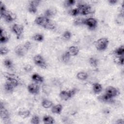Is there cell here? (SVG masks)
Masks as SVG:
<instances>
[{"label":"cell","instance_id":"6da1fadb","mask_svg":"<svg viewBox=\"0 0 124 124\" xmlns=\"http://www.w3.org/2000/svg\"><path fill=\"white\" fill-rule=\"evenodd\" d=\"M35 23L45 29L53 30L55 28L54 23L49 18L46 16H38L34 21Z\"/></svg>","mask_w":124,"mask_h":124},{"label":"cell","instance_id":"7a4b0ae2","mask_svg":"<svg viewBox=\"0 0 124 124\" xmlns=\"http://www.w3.org/2000/svg\"><path fill=\"white\" fill-rule=\"evenodd\" d=\"M109 41L108 38L102 37L99 38L94 43L95 48L98 50H105L108 47Z\"/></svg>","mask_w":124,"mask_h":124},{"label":"cell","instance_id":"3957f363","mask_svg":"<svg viewBox=\"0 0 124 124\" xmlns=\"http://www.w3.org/2000/svg\"><path fill=\"white\" fill-rule=\"evenodd\" d=\"M77 90L76 88H73L69 91L63 90L59 94L60 98L64 101H67L74 95L77 93Z\"/></svg>","mask_w":124,"mask_h":124},{"label":"cell","instance_id":"277c9868","mask_svg":"<svg viewBox=\"0 0 124 124\" xmlns=\"http://www.w3.org/2000/svg\"><path fill=\"white\" fill-rule=\"evenodd\" d=\"M0 16L1 17H3L5 20L7 22H13L14 20H15L16 19V15L9 11H7V10L3 12H0Z\"/></svg>","mask_w":124,"mask_h":124},{"label":"cell","instance_id":"5b68a950","mask_svg":"<svg viewBox=\"0 0 124 124\" xmlns=\"http://www.w3.org/2000/svg\"><path fill=\"white\" fill-rule=\"evenodd\" d=\"M33 62L35 64L43 69H46L47 67V64L44 58L40 55H36L33 57Z\"/></svg>","mask_w":124,"mask_h":124},{"label":"cell","instance_id":"8992f818","mask_svg":"<svg viewBox=\"0 0 124 124\" xmlns=\"http://www.w3.org/2000/svg\"><path fill=\"white\" fill-rule=\"evenodd\" d=\"M13 31L16 35V38L19 39L20 38L24 31V27L23 25L18 24H15L12 27Z\"/></svg>","mask_w":124,"mask_h":124},{"label":"cell","instance_id":"52a82bcc","mask_svg":"<svg viewBox=\"0 0 124 124\" xmlns=\"http://www.w3.org/2000/svg\"><path fill=\"white\" fill-rule=\"evenodd\" d=\"M77 8L78 10L79 14L82 15H87L92 12L91 6L87 4H79Z\"/></svg>","mask_w":124,"mask_h":124},{"label":"cell","instance_id":"ba28073f","mask_svg":"<svg viewBox=\"0 0 124 124\" xmlns=\"http://www.w3.org/2000/svg\"><path fill=\"white\" fill-rule=\"evenodd\" d=\"M84 24L86 25L89 29L93 30L97 27V21L96 19L93 17H89L86 19H85Z\"/></svg>","mask_w":124,"mask_h":124},{"label":"cell","instance_id":"9c48e42d","mask_svg":"<svg viewBox=\"0 0 124 124\" xmlns=\"http://www.w3.org/2000/svg\"><path fill=\"white\" fill-rule=\"evenodd\" d=\"M119 93V91L113 86H108L106 89V93L112 98L117 96Z\"/></svg>","mask_w":124,"mask_h":124},{"label":"cell","instance_id":"30bf717a","mask_svg":"<svg viewBox=\"0 0 124 124\" xmlns=\"http://www.w3.org/2000/svg\"><path fill=\"white\" fill-rule=\"evenodd\" d=\"M0 118L3 120H7L9 118V113L8 111L4 108L2 102L0 104Z\"/></svg>","mask_w":124,"mask_h":124},{"label":"cell","instance_id":"8fae6325","mask_svg":"<svg viewBox=\"0 0 124 124\" xmlns=\"http://www.w3.org/2000/svg\"><path fill=\"white\" fill-rule=\"evenodd\" d=\"M28 90L32 94H37L39 93V86L36 83H31L28 86Z\"/></svg>","mask_w":124,"mask_h":124},{"label":"cell","instance_id":"7c38bea8","mask_svg":"<svg viewBox=\"0 0 124 124\" xmlns=\"http://www.w3.org/2000/svg\"><path fill=\"white\" fill-rule=\"evenodd\" d=\"M27 51L25 49L23 45H18L15 48V53L19 57H23L25 55Z\"/></svg>","mask_w":124,"mask_h":124},{"label":"cell","instance_id":"4fadbf2b","mask_svg":"<svg viewBox=\"0 0 124 124\" xmlns=\"http://www.w3.org/2000/svg\"><path fill=\"white\" fill-rule=\"evenodd\" d=\"M71 56H77L79 51V48L75 46H72L69 47L67 51Z\"/></svg>","mask_w":124,"mask_h":124},{"label":"cell","instance_id":"5bb4252c","mask_svg":"<svg viewBox=\"0 0 124 124\" xmlns=\"http://www.w3.org/2000/svg\"><path fill=\"white\" fill-rule=\"evenodd\" d=\"M0 42L1 43H5L8 41L9 37L7 36L4 30L1 28H0Z\"/></svg>","mask_w":124,"mask_h":124},{"label":"cell","instance_id":"9a60e30c","mask_svg":"<svg viewBox=\"0 0 124 124\" xmlns=\"http://www.w3.org/2000/svg\"><path fill=\"white\" fill-rule=\"evenodd\" d=\"M98 99L100 101H101L102 102H106V103H112L113 101V98L109 96L106 93L99 96Z\"/></svg>","mask_w":124,"mask_h":124},{"label":"cell","instance_id":"2e32d148","mask_svg":"<svg viewBox=\"0 0 124 124\" xmlns=\"http://www.w3.org/2000/svg\"><path fill=\"white\" fill-rule=\"evenodd\" d=\"M57 11L54 8H50V9H47L46 10L45 12V16L49 18L52 17L55 15L56 14Z\"/></svg>","mask_w":124,"mask_h":124},{"label":"cell","instance_id":"e0dca14e","mask_svg":"<svg viewBox=\"0 0 124 124\" xmlns=\"http://www.w3.org/2000/svg\"><path fill=\"white\" fill-rule=\"evenodd\" d=\"M31 78L36 83H42L44 81V78L36 73H34L32 75Z\"/></svg>","mask_w":124,"mask_h":124},{"label":"cell","instance_id":"ac0fdd59","mask_svg":"<svg viewBox=\"0 0 124 124\" xmlns=\"http://www.w3.org/2000/svg\"><path fill=\"white\" fill-rule=\"evenodd\" d=\"M62 110V106L61 104H59L54 106L51 108V111L55 114H59L61 113Z\"/></svg>","mask_w":124,"mask_h":124},{"label":"cell","instance_id":"d6986e66","mask_svg":"<svg viewBox=\"0 0 124 124\" xmlns=\"http://www.w3.org/2000/svg\"><path fill=\"white\" fill-rule=\"evenodd\" d=\"M43 121L46 124H52L55 122L54 118L50 115H45L43 118Z\"/></svg>","mask_w":124,"mask_h":124},{"label":"cell","instance_id":"ffe728a7","mask_svg":"<svg viewBox=\"0 0 124 124\" xmlns=\"http://www.w3.org/2000/svg\"><path fill=\"white\" fill-rule=\"evenodd\" d=\"M102 86L98 83H94L93 84V90L95 93H98L101 92Z\"/></svg>","mask_w":124,"mask_h":124},{"label":"cell","instance_id":"44dd1931","mask_svg":"<svg viewBox=\"0 0 124 124\" xmlns=\"http://www.w3.org/2000/svg\"><path fill=\"white\" fill-rule=\"evenodd\" d=\"M77 78L80 80H85L88 77V75L84 72H79L77 74Z\"/></svg>","mask_w":124,"mask_h":124},{"label":"cell","instance_id":"7402d4cb","mask_svg":"<svg viewBox=\"0 0 124 124\" xmlns=\"http://www.w3.org/2000/svg\"><path fill=\"white\" fill-rule=\"evenodd\" d=\"M41 104H42V106H43V107H44V108H50L53 105V103L52 102V101H51L50 100H48L47 99H43L42 101Z\"/></svg>","mask_w":124,"mask_h":124},{"label":"cell","instance_id":"603a6c76","mask_svg":"<svg viewBox=\"0 0 124 124\" xmlns=\"http://www.w3.org/2000/svg\"><path fill=\"white\" fill-rule=\"evenodd\" d=\"M114 53L117 56H124V47L123 45H122L117 48L114 51Z\"/></svg>","mask_w":124,"mask_h":124},{"label":"cell","instance_id":"cb8c5ba5","mask_svg":"<svg viewBox=\"0 0 124 124\" xmlns=\"http://www.w3.org/2000/svg\"><path fill=\"white\" fill-rule=\"evenodd\" d=\"M15 88V87L12 84H11L9 81L7 80L4 84V89L7 92H9V93L12 92Z\"/></svg>","mask_w":124,"mask_h":124},{"label":"cell","instance_id":"d4e9b609","mask_svg":"<svg viewBox=\"0 0 124 124\" xmlns=\"http://www.w3.org/2000/svg\"><path fill=\"white\" fill-rule=\"evenodd\" d=\"M31 112L29 110H20L18 112V115L22 118H26L30 115Z\"/></svg>","mask_w":124,"mask_h":124},{"label":"cell","instance_id":"484cf974","mask_svg":"<svg viewBox=\"0 0 124 124\" xmlns=\"http://www.w3.org/2000/svg\"><path fill=\"white\" fill-rule=\"evenodd\" d=\"M71 56L68 51L65 52L62 56V60L64 63L68 62L70 59Z\"/></svg>","mask_w":124,"mask_h":124},{"label":"cell","instance_id":"4316f807","mask_svg":"<svg viewBox=\"0 0 124 124\" xmlns=\"http://www.w3.org/2000/svg\"><path fill=\"white\" fill-rule=\"evenodd\" d=\"M4 65L8 69H12L14 67L13 62L10 59H6L3 62Z\"/></svg>","mask_w":124,"mask_h":124},{"label":"cell","instance_id":"83f0119b","mask_svg":"<svg viewBox=\"0 0 124 124\" xmlns=\"http://www.w3.org/2000/svg\"><path fill=\"white\" fill-rule=\"evenodd\" d=\"M90 64L93 67H96L98 64V60L95 57H91L89 60Z\"/></svg>","mask_w":124,"mask_h":124},{"label":"cell","instance_id":"f1b7e54d","mask_svg":"<svg viewBox=\"0 0 124 124\" xmlns=\"http://www.w3.org/2000/svg\"><path fill=\"white\" fill-rule=\"evenodd\" d=\"M32 39L37 42H42L44 40V36L42 34L36 33L32 37Z\"/></svg>","mask_w":124,"mask_h":124},{"label":"cell","instance_id":"f546056e","mask_svg":"<svg viewBox=\"0 0 124 124\" xmlns=\"http://www.w3.org/2000/svg\"><path fill=\"white\" fill-rule=\"evenodd\" d=\"M7 80L9 81L15 87H17L19 84V81L18 80V78H12L7 79Z\"/></svg>","mask_w":124,"mask_h":124},{"label":"cell","instance_id":"4dcf8cb0","mask_svg":"<svg viewBox=\"0 0 124 124\" xmlns=\"http://www.w3.org/2000/svg\"><path fill=\"white\" fill-rule=\"evenodd\" d=\"M114 61L117 64H118L119 65H123L124 64V56H117V57L114 58Z\"/></svg>","mask_w":124,"mask_h":124},{"label":"cell","instance_id":"1f68e13d","mask_svg":"<svg viewBox=\"0 0 124 124\" xmlns=\"http://www.w3.org/2000/svg\"><path fill=\"white\" fill-rule=\"evenodd\" d=\"M40 123V118L38 116L33 115L31 119V123L33 124H38Z\"/></svg>","mask_w":124,"mask_h":124},{"label":"cell","instance_id":"d6a6232c","mask_svg":"<svg viewBox=\"0 0 124 124\" xmlns=\"http://www.w3.org/2000/svg\"><path fill=\"white\" fill-rule=\"evenodd\" d=\"M71 36H72V33L70 31H65L62 34L63 38L66 40H69L71 38Z\"/></svg>","mask_w":124,"mask_h":124},{"label":"cell","instance_id":"836d02e7","mask_svg":"<svg viewBox=\"0 0 124 124\" xmlns=\"http://www.w3.org/2000/svg\"><path fill=\"white\" fill-rule=\"evenodd\" d=\"M76 3V0H65L64 2V5L66 7H71L73 5H74Z\"/></svg>","mask_w":124,"mask_h":124},{"label":"cell","instance_id":"e575fe53","mask_svg":"<svg viewBox=\"0 0 124 124\" xmlns=\"http://www.w3.org/2000/svg\"><path fill=\"white\" fill-rule=\"evenodd\" d=\"M85 19L84 18H78L75 19L74 21V24L76 25H80L84 24V22Z\"/></svg>","mask_w":124,"mask_h":124},{"label":"cell","instance_id":"d590c367","mask_svg":"<svg viewBox=\"0 0 124 124\" xmlns=\"http://www.w3.org/2000/svg\"><path fill=\"white\" fill-rule=\"evenodd\" d=\"M37 10V9L36 7L29 4V7H28V11H29L30 13H32V14H35L36 13Z\"/></svg>","mask_w":124,"mask_h":124},{"label":"cell","instance_id":"8d00e7d4","mask_svg":"<svg viewBox=\"0 0 124 124\" xmlns=\"http://www.w3.org/2000/svg\"><path fill=\"white\" fill-rule=\"evenodd\" d=\"M9 51V50L8 48H7L6 47H0V54L1 55H4L7 54Z\"/></svg>","mask_w":124,"mask_h":124},{"label":"cell","instance_id":"74e56055","mask_svg":"<svg viewBox=\"0 0 124 124\" xmlns=\"http://www.w3.org/2000/svg\"><path fill=\"white\" fill-rule=\"evenodd\" d=\"M70 14H71V15H72V16H77V15H78V14H79L78 9L77 8L72 9V10L70 11Z\"/></svg>","mask_w":124,"mask_h":124},{"label":"cell","instance_id":"f35d334b","mask_svg":"<svg viewBox=\"0 0 124 124\" xmlns=\"http://www.w3.org/2000/svg\"><path fill=\"white\" fill-rule=\"evenodd\" d=\"M40 2V1L39 0H31L29 2V4L34 6L37 7L39 5Z\"/></svg>","mask_w":124,"mask_h":124},{"label":"cell","instance_id":"ab89813d","mask_svg":"<svg viewBox=\"0 0 124 124\" xmlns=\"http://www.w3.org/2000/svg\"><path fill=\"white\" fill-rule=\"evenodd\" d=\"M25 49H26V50L27 51L28 50L30 49V48L31 47V43H30V42L29 41H27L26 42H25V43L23 45Z\"/></svg>","mask_w":124,"mask_h":124},{"label":"cell","instance_id":"60d3db41","mask_svg":"<svg viewBox=\"0 0 124 124\" xmlns=\"http://www.w3.org/2000/svg\"><path fill=\"white\" fill-rule=\"evenodd\" d=\"M24 70L27 72H30L32 70V67L30 64H27L24 67Z\"/></svg>","mask_w":124,"mask_h":124},{"label":"cell","instance_id":"b9f144b4","mask_svg":"<svg viewBox=\"0 0 124 124\" xmlns=\"http://www.w3.org/2000/svg\"><path fill=\"white\" fill-rule=\"evenodd\" d=\"M108 2V3H109L110 4H111V5H114V4H115L116 3H117V2H118V1L116 0H109Z\"/></svg>","mask_w":124,"mask_h":124},{"label":"cell","instance_id":"7bdbcfd3","mask_svg":"<svg viewBox=\"0 0 124 124\" xmlns=\"http://www.w3.org/2000/svg\"><path fill=\"white\" fill-rule=\"evenodd\" d=\"M116 123L117 124H124V120L122 119H119L118 120H117V121L116 122Z\"/></svg>","mask_w":124,"mask_h":124}]
</instances>
